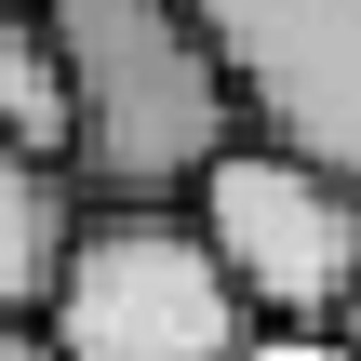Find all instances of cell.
<instances>
[{
  "label": "cell",
  "instance_id": "obj_8",
  "mask_svg": "<svg viewBox=\"0 0 361 361\" xmlns=\"http://www.w3.org/2000/svg\"><path fill=\"white\" fill-rule=\"evenodd\" d=\"M335 348H348V361H361V295H348V322H335Z\"/></svg>",
  "mask_w": 361,
  "mask_h": 361
},
{
  "label": "cell",
  "instance_id": "obj_9",
  "mask_svg": "<svg viewBox=\"0 0 361 361\" xmlns=\"http://www.w3.org/2000/svg\"><path fill=\"white\" fill-rule=\"evenodd\" d=\"M0 13H13V0H0Z\"/></svg>",
  "mask_w": 361,
  "mask_h": 361
},
{
  "label": "cell",
  "instance_id": "obj_4",
  "mask_svg": "<svg viewBox=\"0 0 361 361\" xmlns=\"http://www.w3.org/2000/svg\"><path fill=\"white\" fill-rule=\"evenodd\" d=\"M241 80V121L361 188V0H188Z\"/></svg>",
  "mask_w": 361,
  "mask_h": 361
},
{
  "label": "cell",
  "instance_id": "obj_2",
  "mask_svg": "<svg viewBox=\"0 0 361 361\" xmlns=\"http://www.w3.org/2000/svg\"><path fill=\"white\" fill-rule=\"evenodd\" d=\"M27 335L40 361H255V308L201 255L188 201H80Z\"/></svg>",
  "mask_w": 361,
  "mask_h": 361
},
{
  "label": "cell",
  "instance_id": "obj_6",
  "mask_svg": "<svg viewBox=\"0 0 361 361\" xmlns=\"http://www.w3.org/2000/svg\"><path fill=\"white\" fill-rule=\"evenodd\" d=\"M0 147H13V161H40V174L67 161V80H54V40H40V13H27V0L0 13Z\"/></svg>",
  "mask_w": 361,
  "mask_h": 361
},
{
  "label": "cell",
  "instance_id": "obj_1",
  "mask_svg": "<svg viewBox=\"0 0 361 361\" xmlns=\"http://www.w3.org/2000/svg\"><path fill=\"white\" fill-rule=\"evenodd\" d=\"M67 80V201H188L255 121L188 0H27Z\"/></svg>",
  "mask_w": 361,
  "mask_h": 361
},
{
  "label": "cell",
  "instance_id": "obj_7",
  "mask_svg": "<svg viewBox=\"0 0 361 361\" xmlns=\"http://www.w3.org/2000/svg\"><path fill=\"white\" fill-rule=\"evenodd\" d=\"M0 361H40V335H27V322H0Z\"/></svg>",
  "mask_w": 361,
  "mask_h": 361
},
{
  "label": "cell",
  "instance_id": "obj_5",
  "mask_svg": "<svg viewBox=\"0 0 361 361\" xmlns=\"http://www.w3.org/2000/svg\"><path fill=\"white\" fill-rule=\"evenodd\" d=\"M67 228H80L67 174H40V161H13V147H0V322H27V308H40V281H54Z\"/></svg>",
  "mask_w": 361,
  "mask_h": 361
},
{
  "label": "cell",
  "instance_id": "obj_3",
  "mask_svg": "<svg viewBox=\"0 0 361 361\" xmlns=\"http://www.w3.org/2000/svg\"><path fill=\"white\" fill-rule=\"evenodd\" d=\"M188 228L228 268V295L255 308V335H335L348 322V295H361V188L335 161H308L281 134H241L188 188Z\"/></svg>",
  "mask_w": 361,
  "mask_h": 361
}]
</instances>
